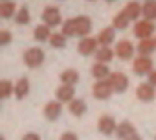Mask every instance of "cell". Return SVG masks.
<instances>
[{
    "mask_svg": "<svg viewBox=\"0 0 156 140\" xmlns=\"http://www.w3.org/2000/svg\"><path fill=\"white\" fill-rule=\"evenodd\" d=\"M61 140H77V134L75 133H62V136H61Z\"/></svg>",
    "mask_w": 156,
    "mask_h": 140,
    "instance_id": "obj_32",
    "label": "cell"
},
{
    "mask_svg": "<svg viewBox=\"0 0 156 140\" xmlns=\"http://www.w3.org/2000/svg\"><path fill=\"white\" fill-rule=\"evenodd\" d=\"M15 92V85L9 81V79H4V81H0V96H2L4 100H8L11 94Z\"/></svg>",
    "mask_w": 156,
    "mask_h": 140,
    "instance_id": "obj_26",
    "label": "cell"
},
{
    "mask_svg": "<svg viewBox=\"0 0 156 140\" xmlns=\"http://www.w3.org/2000/svg\"><path fill=\"white\" fill-rule=\"evenodd\" d=\"M114 53H116V52H112L108 46H101V48L96 52V61H98V63H108V61H112Z\"/></svg>",
    "mask_w": 156,
    "mask_h": 140,
    "instance_id": "obj_22",
    "label": "cell"
},
{
    "mask_svg": "<svg viewBox=\"0 0 156 140\" xmlns=\"http://www.w3.org/2000/svg\"><path fill=\"white\" fill-rule=\"evenodd\" d=\"M33 35H35V41H39V42L50 41V37H51V33H50V26H48V24H41V26H37Z\"/></svg>",
    "mask_w": 156,
    "mask_h": 140,
    "instance_id": "obj_21",
    "label": "cell"
},
{
    "mask_svg": "<svg viewBox=\"0 0 156 140\" xmlns=\"http://www.w3.org/2000/svg\"><path fill=\"white\" fill-rule=\"evenodd\" d=\"M42 20H44V24H48L50 28H51V26H59V24H61V11H59V8L48 6V8L44 9V13H42Z\"/></svg>",
    "mask_w": 156,
    "mask_h": 140,
    "instance_id": "obj_6",
    "label": "cell"
},
{
    "mask_svg": "<svg viewBox=\"0 0 156 140\" xmlns=\"http://www.w3.org/2000/svg\"><path fill=\"white\" fill-rule=\"evenodd\" d=\"M152 31H154V24H152V20H147V19L136 22V26H134V35L140 39H149L152 35Z\"/></svg>",
    "mask_w": 156,
    "mask_h": 140,
    "instance_id": "obj_4",
    "label": "cell"
},
{
    "mask_svg": "<svg viewBox=\"0 0 156 140\" xmlns=\"http://www.w3.org/2000/svg\"><path fill=\"white\" fill-rule=\"evenodd\" d=\"M73 92H75L73 85H64V83H62V85L55 90V96H57L59 101H72V100H73Z\"/></svg>",
    "mask_w": 156,
    "mask_h": 140,
    "instance_id": "obj_13",
    "label": "cell"
},
{
    "mask_svg": "<svg viewBox=\"0 0 156 140\" xmlns=\"http://www.w3.org/2000/svg\"><path fill=\"white\" fill-rule=\"evenodd\" d=\"M114 30H116V28H103V30L99 31L98 41H99L101 46H108V44L114 42Z\"/></svg>",
    "mask_w": 156,
    "mask_h": 140,
    "instance_id": "obj_18",
    "label": "cell"
},
{
    "mask_svg": "<svg viewBox=\"0 0 156 140\" xmlns=\"http://www.w3.org/2000/svg\"><path fill=\"white\" fill-rule=\"evenodd\" d=\"M9 42H11V33H9L8 30H2V31H0V44L6 46V44H9Z\"/></svg>",
    "mask_w": 156,
    "mask_h": 140,
    "instance_id": "obj_31",
    "label": "cell"
},
{
    "mask_svg": "<svg viewBox=\"0 0 156 140\" xmlns=\"http://www.w3.org/2000/svg\"><path fill=\"white\" fill-rule=\"evenodd\" d=\"M98 129H99V133H103V134H112V133H116L118 125H116L114 118H110V116H101L99 122H98Z\"/></svg>",
    "mask_w": 156,
    "mask_h": 140,
    "instance_id": "obj_11",
    "label": "cell"
},
{
    "mask_svg": "<svg viewBox=\"0 0 156 140\" xmlns=\"http://www.w3.org/2000/svg\"><path fill=\"white\" fill-rule=\"evenodd\" d=\"M134 133H136V127H134L130 122H123V123H119L118 129H116V134H118L119 138H123V140H127V138L132 136Z\"/></svg>",
    "mask_w": 156,
    "mask_h": 140,
    "instance_id": "obj_16",
    "label": "cell"
},
{
    "mask_svg": "<svg viewBox=\"0 0 156 140\" xmlns=\"http://www.w3.org/2000/svg\"><path fill=\"white\" fill-rule=\"evenodd\" d=\"M50 44H51L53 48H62V46L66 44V35H64V33H53V35L50 37Z\"/></svg>",
    "mask_w": 156,
    "mask_h": 140,
    "instance_id": "obj_29",
    "label": "cell"
},
{
    "mask_svg": "<svg viewBox=\"0 0 156 140\" xmlns=\"http://www.w3.org/2000/svg\"><path fill=\"white\" fill-rule=\"evenodd\" d=\"M112 92H116V90H114V87H112V83L108 79H101L92 87V94L98 100H108L112 96Z\"/></svg>",
    "mask_w": 156,
    "mask_h": 140,
    "instance_id": "obj_1",
    "label": "cell"
},
{
    "mask_svg": "<svg viewBox=\"0 0 156 140\" xmlns=\"http://www.w3.org/2000/svg\"><path fill=\"white\" fill-rule=\"evenodd\" d=\"M62 33H64L66 37H73V35H75V26H73V19H70V20H66V22L62 24Z\"/></svg>",
    "mask_w": 156,
    "mask_h": 140,
    "instance_id": "obj_30",
    "label": "cell"
},
{
    "mask_svg": "<svg viewBox=\"0 0 156 140\" xmlns=\"http://www.w3.org/2000/svg\"><path fill=\"white\" fill-rule=\"evenodd\" d=\"M98 44H99L98 39H94V37H83L79 41V44H77V50H79L81 55H90V53L98 52Z\"/></svg>",
    "mask_w": 156,
    "mask_h": 140,
    "instance_id": "obj_5",
    "label": "cell"
},
{
    "mask_svg": "<svg viewBox=\"0 0 156 140\" xmlns=\"http://www.w3.org/2000/svg\"><path fill=\"white\" fill-rule=\"evenodd\" d=\"M134 72L138 76H145V74H151L152 72V59L149 55H140L134 59Z\"/></svg>",
    "mask_w": 156,
    "mask_h": 140,
    "instance_id": "obj_3",
    "label": "cell"
},
{
    "mask_svg": "<svg viewBox=\"0 0 156 140\" xmlns=\"http://www.w3.org/2000/svg\"><path fill=\"white\" fill-rule=\"evenodd\" d=\"M22 140H41V136H39L37 133H28V134H24Z\"/></svg>",
    "mask_w": 156,
    "mask_h": 140,
    "instance_id": "obj_33",
    "label": "cell"
},
{
    "mask_svg": "<svg viewBox=\"0 0 156 140\" xmlns=\"http://www.w3.org/2000/svg\"><path fill=\"white\" fill-rule=\"evenodd\" d=\"M143 17L147 20H156V0H145V4H143Z\"/></svg>",
    "mask_w": 156,
    "mask_h": 140,
    "instance_id": "obj_23",
    "label": "cell"
},
{
    "mask_svg": "<svg viewBox=\"0 0 156 140\" xmlns=\"http://www.w3.org/2000/svg\"><path fill=\"white\" fill-rule=\"evenodd\" d=\"M28 92H30V81H28L26 78H20V79L15 83V96H17L19 100H22V98L28 96Z\"/></svg>",
    "mask_w": 156,
    "mask_h": 140,
    "instance_id": "obj_19",
    "label": "cell"
},
{
    "mask_svg": "<svg viewBox=\"0 0 156 140\" xmlns=\"http://www.w3.org/2000/svg\"><path fill=\"white\" fill-rule=\"evenodd\" d=\"M108 81L112 83V87H114L116 92H125L127 87H129V78L123 72H112L110 78H108Z\"/></svg>",
    "mask_w": 156,
    "mask_h": 140,
    "instance_id": "obj_8",
    "label": "cell"
},
{
    "mask_svg": "<svg viewBox=\"0 0 156 140\" xmlns=\"http://www.w3.org/2000/svg\"><path fill=\"white\" fill-rule=\"evenodd\" d=\"M149 83L156 87V70H152V72L149 74Z\"/></svg>",
    "mask_w": 156,
    "mask_h": 140,
    "instance_id": "obj_34",
    "label": "cell"
},
{
    "mask_svg": "<svg viewBox=\"0 0 156 140\" xmlns=\"http://www.w3.org/2000/svg\"><path fill=\"white\" fill-rule=\"evenodd\" d=\"M30 20H31L30 11H28L26 8H20V9L17 11V15H15V22L20 24V26H24V24H30Z\"/></svg>",
    "mask_w": 156,
    "mask_h": 140,
    "instance_id": "obj_28",
    "label": "cell"
},
{
    "mask_svg": "<svg viewBox=\"0 0 156 140\" xmlns=\"http://www.w3.org/2000/svg\"><path fill=\"white\" fill-rule=\"evenodd\" d=\"M0 15H2L4 19H9V17L17 15L15 13V4L13 2H2L0 4Z\"/></svg>",
    "mask_w": 156,
    "mask_h": 140,
    "instance_id": "obj_27",
    "label": "cell"
},
{
    "mask_svg": "<svg viewBox=\"0 0 156 140\" xmlns=\"http://www.w3.org/2000/svg\"><path fill=\"white\" fill-rule=\"evenodd\" d=\"M108 2H112V0H108Z\"/></svg>",
    "mask_w": 156,
    "mask_h": 140,
    "instance_id": "obj_36",
    "label": "cell"
},
{
    "mask_svg": "<svg viewBox=\"0 0 156 140\" xmlns=\"http://www.w3.org/2000/svg\"><path fill=\"white\" fill-rule=\"evenodd\" d=\"M42 61H44V52H42L41 48H30V50H26V53H24V63H26L30 68L41 66Z\"/></svg>",
    "mask_w": 156,
    "mask_h": 140,
    "instance_id": "obj_2",
    "label": "cell"
},
{
    "mask_svg": "<svg viewBox=\"0 0 156 140\" xmlns=\"http://www.w3.org/2000/svg\"><path fill=\"white\" fill-rule=\"evenodd\" d=\"M61 112H62V105H61L59 100H57V101H50V103H46V107H44V116H46L48 120H57V118L61 116Z\"/></svg>",
    "mask_w": 156,
    "mask_h": 140,
    "instance_id": "obj_12",
    "label": "cell"
},
{
    "mask_svg": "<svg viewBox=\"0 0 156 140\" xmlns=\"http://www.w3.org/2000/svg\"><path fill=\"white\" fill-rule=\"evenodd\" d=\"M73 26H75V35L88 37V33L92 30V20L88 17H75L73 19Z\"/></svg>",
    "mask_w": 156,
    "mask_h": 140,
    "instance_id": "obj_7",
    "label": "cell"
},
{
    "mask_svg": "<svg viewBox=\"0 0 156 140\" xmlns=\"http://www.w3.org/2000/svg\"><path fill=\"white\" fill-rule=\"evenodd\" d=\"M110 74H112V72L108 70L107 63H96V64L92 66V76H94L98 81H101V79H108Z\"/></svg>",
    "mask_w": 156,
    "mask_h": 140,
    "instance_id": "obj_14",
    "label": "cell"
},
{
    "mask_svg": "<svg viewBox=\"0 0 156 140\" xmlns=\"http://www.w3.org/2000/svg\"><path fill=\"white\" fill-rule=\"evenodd\" d=\"M136 94H138V100H141V101H151V100H154V96H156L154 85H151V83H141V85H138Z\"/></svg>",
    "mask_w": 156,
    "mask_h": 140,
    "instance_id": "obj_10",
    "label": "cell"
},
{
    "mask_svg": "<svg viewBox=\"0 0 156 140\" xmlns=\"http://www.w3.org/2000/svg\"><path fill=\"white\" fill-rule=\"evenodd\" d=\"M127 140H141V138H140V136H138V134H136V133H134V134H132V136H129V138H127Z\"/></svg>",
    "mask_w": 156,
    "mask_h": 140,
    "instance_id": "obj_35",
    "label": "cell"
},
{
    "mask_svg": "<svg viewBox=\"0 0 156 140\" xmlns=\"http://www.w3.org/2000/svg\"><path fill=\"white\" fill-rule=\"evenodd\" d=\"M116 55L119 57V59H123V61H127V59H130L132 55H134V46H132V42L130 41H119L118 44H116Z\"/></svg>",
    "mask_w": 156,
    "mask_h": 140,
    "instance_id": "obj_9",
    "label": "cell"
},
{
    "mask_svg": "<svg viewBox=\"0 0 156 140\" xmlns=\"http://www.w3.org/2000/svg\"><path fill=\"white\" fill-rule=\"evenodd\" d=\"M61 81L64 83V85H75L77 81H79V74L75 72V70H64V72L61 74Z\"/></svg>",
    "mask_w": 156,
    "mask_h": 140,
    "instance_id": "obj_25",
    "label": "cell"
},
{
    "mask_svg": "<svg viewBox=\"0 0 156 140\" xmlns=\"http://www.w3.org/2000/svg\"><path fill=\"white\" fill-rule=\"evenodd\" d=\"M123 11L127 13V17H129L130 20H136L140 15H143V6H140L138 2H129Z\"/></svg>",
    "mask_w": 156,
    "mask_h": 140,
    "instance_id": "obj_15",
    "label": "cell"
},
{
    "mask_svg": "<svg viewBox=\"0 0 156 140\" xmlns=\"http://www.w3.org/2000/svg\"><path fill=\"white\" fill-rule=\"evenodd\" d=\"M4 2H8V0H4Z\"/></svg>",
    "mask_w": 156,
    "mask_h": 140,
    "instance_id": "obj_37",
    "label": "cell"
},
{
    "mask_svg": "<svg viewBox=\"0 0 156 140\" xmlns=\"http://www.w3.org/2000/svg\"><path fill=\"white\" fill-rule=\"evenodd\" d=\"M68 109H70V112L73 114V116H83L85 112H87V103L83 101V100H72L70 101V105H68Z\"/></svg>",
    "mask_w": 156,
    "mask_h": 140,
    "instance_id": "obj_20",
    "label": "cell"
},
{
    "mask_svg": "<svg viewBox=\"0 0 156 140\" xmlns=\"http://www.w3.org/2000/svg\"><path fill=\"white\" fill-rule=\"evenodd\" d=\"M129 22H130V19L127 17L125 11H121V13H118V15L112 19V28H116V30H125V28L129 26Z\"/></svg>",
    "mask_w": 156,
    "mask_h": 140,
    "instance_id": "obj_24",
    "label": "cell"
},
{
    "mask_svg": "<svg viewBox=\"0 0 156 140\" xmlns=\"http://www.w3.org/2000/svg\"><path fill=\"white\" fill-rule=\"evenodd\" d=\"M154 50H156V41H152L151 37H149V39H141L140 44H138L140 55H151Z\"/></svg>",
    "mask_w": 156,
    "mask_h": 140,
    "instance_id": "obj_17",
    "label": "cell"
}]
</instances>
